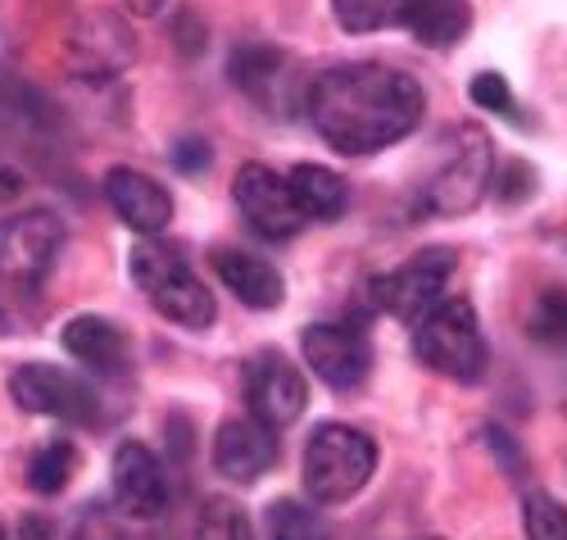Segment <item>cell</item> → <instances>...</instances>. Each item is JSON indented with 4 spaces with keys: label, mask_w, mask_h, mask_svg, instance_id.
<instances>
[{
    "label": "cell",
    "mask_w": 567,
    "mask_h": 540,
    "mask_svg": "<svg viewBox=\"0 0 567 540\" xmlns=\"http://www.w3.org/2000/svg\"><path fill=\"white\" fill-rule=\"evenodd\" d=\"M413 355L417 364H427L432 373L450 377V381H477L486 373V336L477 323V309L467 300H441L427 318L413 327Z\"/></svg>",
    "instance_id": "5"
},
{
    "label": "cell",
    "mask_w": 567,
    "mask_h": 540,
    "mask_svg": "<svg viewBox=\"0 0 567 540\" xmlns=\"http://www.w3.org/2000/svg\"><path fill=\"white\" fill-rule=\"evenodd\" d=\"M454 277V251L445 245H432V251H417L413 259H404L400 268H391L386 277L372 282V305L386 309L391 318L417 327L441 300H445V286Z\"/></svg>",
    "instance_id": "6"
},
{
    "label": "cell",
    "mask_w": 567,
    "mask_h": 540,
    "mask_svg": "<svg viewBox=\"0 0 567 540\" xmlns=\"http://www.w3.org/2000/svg\"><path fill=\"white\" fill-rule=\"evenodd\" d=\"M14 186H23V177H14V173H0V195H10Z\"/></svg>",
    "instance_id": "35"
},
{
    "label": "cell",
    "mask_w": 567,
    "mask_h": 540,
    "mask_svg": "<svg viewBox=\"0 0 567 540\" xmlns=\"http://www.w3.org/2000/svg\"><path fill=\"white\" fill-rule=\"evenodd\" d=\"M495 186V151H491V136L477 123H463L454 128V136L445 141V164L432 173V182L422 186V210L436 214V218H458L472 214L486 191Z\"/></svg>",
    "instance_id": "4"
},
{
    "label": "cell",
    "mask_w": 567,
    "mask_h": 540,
    "mask_svg": "<svg viewBox=\"0 0 567 540\" xmlns=\"http://www.w3.org/2000/svg\"><path fill=\"white\" fill-rule=\"evenodd\" d=\"M127 273L132 282L146 291V300L177 327L186 332H205L214 327L218 318V300H214V291L196 277V268L186 264L177 251H168V245H155L151 236L136 245L132 259H127Z\"/></svg>",
    "instance_id": "2"
},
{
    "label": "cell",
    "mask_w": 567,
    "mask_h": 540,
    "mask_svg": "<svg viewBox=\"0 0 567 540\" xmlns=\"http://www.w3.org/2000/svg\"><path fill=\"white\" fill-rule=\"evenodd\" d=\"M196 540H255V527L246 518V509L236 500H205L200 509V522H196Z\"/></svg>",
    "instance_id": "25"
},
{
    "label": "cell",
    "mask_w": 567,
    "mask_h": 540,
    "mask_svg": "<svg viewBox=\"0 0 567 540\" xmlns=\"http://www.w3.org/2000/svg\"><path fill=\"white\" fill-rule=\"evenodd\" d=\"M19 540H55V522L41 513H23L19 518Z\"/></svg>",
    "instance_id": "33"
},
{
    "label": "cell",
    "mask_w": 567,
    "mask_h": 540,
    "mask_svg": "<svg viewBox=\"0 0 567 540\" xmlns=\"http://www.w3.org/2000/svg\"><path fill=\"white\" fill-rule=\"evenodd\" d=\"M105 201L118 214L123 227H132L136 236H159L173 223V195L164 182H155L151 173L141 169H110L105 173Z\"/></svg>",
    "instance_id": "12"
},
{
    "label": "cell",
    "mask_w": 567,
    "mask_h": 540,
    "mask_svg": "<svg viewBox=\"0 0 567 540\" xmlns=\"http://www.w3.org/2000/svg\"><path fill=\"white\" fill-rule=\"evenodd\" d=\"M73 540H123V531H118V522L114 518H105L101 509H91V513H82V522H78V536Z\"/></svg>",
    "instance_id": "31"
},
{
    "label": "cell",
    "mask_w": 567,
    "mask_h": 540,
    "mask_svg": "<svg viewBox=\"0 0 567 540\" xmlns=\"http://www.w3.org/2000/svg\"><path fill=\"white\" fill-rule=\"evenodd\" d=\"M173 164H177L182 173H205V169L214 164L209 141H205V136H182V141L173 145Z\"/></svg>",
    "instance_id": "29"
},
{
    "label": "cell",
    "mask_w": 567,
    "mask_h": 540,
    "mask_svg": "<svg viewBox=\"0 0 567 540\" xmlns=\"http://www.w3.org/2000/svg\"><path fill=\"white\" fill-rule=\"evenodd\" d=\"M404 28L427 51H450L472 32V6L467 0H409Z\"/></svg>",
    "instance_id": "19"
},
{
    "label": "cell",
    "mask_w": 567,
    "mask_h": 540,
    "mask_svg": "<svg viewBox=\"0 0 567 540\" xmlns=\"http://www.w3.org/2000/svg\"><path fill=\"white\" fill-rule=\"evenodd\" d=\"M231 201L241 210L246 227L264 241H291L309 218L296 205V191L287 177H277L268 164H241L231 182Z\"/></svg>",
    "instance_id": "8"
},
{
    "label": "cell",
    "mask_w": 567,
    "mask_h": 540,
    "mask_svg": "<svg viewBox=\"0 0 567 540\" xmlns=\"http://www.w3.org/2000/svg\"><path fill=\"white\" fill-rule=\"evenodd\" d=\"M0 540H10V531H6V527H0Z\"/></svg>",
    "instance_id": "37"
},
{
    "label": "cell",
    "mask_w": 567,
    "mask_h": 540,
    "mask_svg": "<svg viewBox=\"0 0 567 540\" xmlns=\"http://www.w3.org/2000/svg\"><path fill=\"white\" fill-rule=\"evenodd\" d=\"M123 6H127V14H136V19H155V14H164L168 0H123Z\"/></svg>",
    "instance_id": "34"
},
{
    "label": "cell",
    "mask_w": 567,
    "mask_h": 540,
    "mask_svg": "<svg viewBox=\"0 0 567 540\" xmlns=\"http://www.w3.org/2000/svg\"><path fill=\"white\" fill-rule=\"evenodd\" d=\"M287 182L296 191L300 214L313 218V223H337L346 214V205H350V191H346L341 173L322 169V164H296Z\"/></svg>",
    "instance_id": "20"
},
{
    "label": "cell",
    "mask_w": 567,
    "mask_h": 540,
    "mask_svg": "<svg viewBox=\"0 0 567 540\" xmlns=\"http://www.w3.org/2000/svg\"><path fill=\"white\" fill-rule=\"evenodd\" d=\"M214 273L223 277V286L231 291L236 300H241L246 309H277L281 296H287V282H281V273L259 259V255H246V251H214Z\"/></svg>",
    "instance_id": "16"
},
{
    "label": "cell",
    "mask_w": 567,
    "mask_h": 540,
    "mask_svg": "<svg viewBox=\"0 0 567 540\" xmlns=\"http://www.w3.org/2000/svg\"><path fill=\"white\" fill-rule=\"evenodd\" d=\"M10 396L23 414L60 418V422H91L96 418V390L69 368L55 364H23L10 373Z\"/></svg>",
    "instance_id": "10"
},
{
    "label": "cell",
    "mask_w": 567,
    "mask_h": 540,
    "mask_svg": "<svg viewBox=\"0 0 567 540\" xmlns=\"http://www.w3.org/2000/svg\"><path fill=\"white\" fill-rule=\"evenodd\" d=\"M264 531H268V540H332V527H327V518L318 509L300 505V500L268 505Z\"/></svg>",
    "instance_id": "21"
},
{
    "label": "cell",
    "mask_w": 567,
    "mask_h": 540,
    "mask_svg": "<svg viewBox=\"0 0 567 540\" xmlns=\"http://www.w3.org/2000/svg\"><path fill=\"white\" fill-rule=\"evenodd\" d=\"M523 527H527V540H567V509L549 490H532L523 500Z\"/></svg>",
    "instance_id": "26"
},
{
    "label": "cell",
    "mask_w": 567,
    "mask_h": 540,
    "mask_svg": "<svg viewBox=\"0 0 567 540\" xmlns=\"http://www.w3.org/2000/svg\"><path fill=\"white\" fill-rule=\"evenodd\" d=\"M532 177H536V173H532L523 160H513V164L504 169V177H495V186H491V191L499 195V201H508V205H513V201H523V195H532Z\"/></svg>",
    "instance_id": "30"
},
{
    "label": "cell",
    "mask_w": 567,
    "mask_h": 540,
    "mask_svg": "<svg viewBox=\"0 0 567 540\" xmlns=\"http://www.w3.org/2000/svg\"><path fill=\"white\" fill-rule=\"evenodd\" d=\"M482 436H486V450H491V455H495V459L504 463V472H508L513 481H517V477H523V472H527V455H523V450H517V440H513L508 431H499V427H486Z\"/></svg>",
    "instance_id": "28"
},
{
    "label": "cell",
    "mask_w": 567,
    "mask_h": 540,
    "mask_svg": "<svg viewBox=\"0 0 567 540\" xmlns=\"http://www.w3.org/2000/svg\"><path fill=\"white\" fill-rule=\"evenodd\" d=\"M64 350L69 359H78L86 373H96V377H114L123 373V359H127V340L123 332L101 318V314H78L69 327H64Z\"/></svg>",
    "instance_id": "17"
},
{
    "label": "cell",
    "mask_w": 567,
    "mask_h": 540,
    "mask_svg": "<svg viewBox=\"0 0 567 540\" xmlns=\"http://www.w3.org/2000/svg\"><path fill=\"white\" fill-rule=\"evenodd\" d=\"M64 251V218L51 210H23L0 223V277L19 291H37Z\"/></svg>",
    "instance_id": "7"
},
{
    "label": "cell",
    "mask_w": 567,
    "mask_h": 540,
    "mask_svg": "<svg viewBox=\"0 0 567 540\" xmlns=\"http://www.w3.org/2000/svg\"><path fill=\"white\" fill-rule=\"evenodd\" d=\"M287 51H277V45H259V41H250V45H241V51H231V82L241 86L255 105H264L268 114L277 110V105H287Z\"/></svg>",
    "instance_id": "18"
},
{
    "label": "cell",
    "mask_w": 567,
    "mask_h": 540,
    "mask_svg": "<svg viewBox=\"0 0 567 540\" xmlns=\"http://www.w3.org/2000/svg\"><path fill=\"white\" fill-rule=\"evenodd\" d=\"M0 336H10V314L0 309Z\"/></svg>",
    "instance_id": "36"
},
{
    "label": "cell",
    "mask_w": 567,
    "mask_h": 540,
    "mask_svg": "<svg viewBox=\"0 0 567 540\" xmlns=\"http://www.w3.org/2000/svg\"><path fill=\"white\" fill-rule=\"evenodd\" d=\"M377 468L372 436L346 422H322L305 446V490L313 505H346L368 486Z\"/></svg>",
    "instance_id": "3"
},
{
    "label": "cell",
    "mask_w": 567,
    "mask_h": 540,
    "mask_svg": "<svg viewBox=\"0 0 567 540\" xmlns=\"http://www.w3.org/2000/svg\"><path fill=\"white\" fill-rule=\"evenodd\" d=\"M136 55V41L123 19L114 14H86L69 37V60L78 78H118Z\"/></svg>",
    "instance_id": "14"
},
{
    "label": "cell",
    "mask_w": 567,
    "mask_h": 540,
    "mask_svg": "<svg viewBox=\"0 0 567 540\" xmlns=\"http://www.w3.org/2000/svg\"><path fill=\"white\" fill-rule=\"evenodd\" d=\"M305 110L337 155H377L422 123L427 91L391 64H337L305 86Z\"/></svg>",
    "instance_id": "1"
},
{
    "label": "cell",
    "mask_w": 567,
    "mask_h": 540,
    "mask_svg": "<svg viewBox=\"0 0 567 540\" xmlns=\"http://www.w3.org/2000/svg\"><path fill=\"white\" fill-rule=\"evenodd\" d=\"M409 0H332V14L346 32H382L404 23Z\"/></svg>",
    "instance_id": "23"
},
{
    "label": "cell",
    "mask_w": 567,
    "mask_h": 540,
    "mask_svg": "<svg viewBox=\"0 0 567 540\" xmlns=\"http://www.w3.org/2000/svg\"><path fill=\"white\" fill-rule=\"evenodd\" d=\"M241 386H246V409L250 418H259L264 427L281 431L291 427L305 405H309V381L305 373L277 350H259L255 359H246V373H241Z\"/></svg>",
    "instance_id": "9"
},
{
    "label": "cell",
    "mask_w": 567,
    "mask_h": 540,
    "mask_svg": "<svg viewBox=\"0 0 567 540\" xmlns=\"http://www.w3.org/2000/svg\"><path fill=\"white\" fill-rule=\"evenodd\" d=\"M467 95H472V105H477V110H491V114L513 119V91H508L504 73H495V69L477 73V78H472V86H467Z\"/></svg>",
    "instance_id": "27"
},
{
    "label": "cell",
    "mask_w": 567,
    "mask_h": 540,
    "mask_svg": "<svg viewBox=\"0 0 567 540\" xmlns=\"http://www.w3.org/2000/svg\"><path fill=\"white\" fill-rule=\"evenodd\" d=\"M114 496L127 518H159L168 509V472L151 446L123 440L114 450Z\"/></svg>",
    "instance_id": "13"
},
{
    "label": "cell",
    "mask_w": 567,
    "mask_h": 540,
    "mask_svg": "<svg viewBox=\"0 0 567 540\" xmlns=\"http://www.w3.org/2000/svg\"><path fill=\"white\" fill-rule=\"evenodd\" d=\"M73 472H78L73 440H51V446H41L28 459V486L37 490V496H60V490L73 481Z\"/></svg>",
    "instance_id": "22"
},
{
    "label": "cell",
    "mask_w": 567,
    "mask_h": 540,
    "mask_svg": "<svg viewBox=\"0 0 567 540\" xmlns=\"http://www.w3.org/2000/svg\"><path fill=\"white\" fill-rule=\"evenodd\" d=\"M309 373L332 390H359L372 373V346L354 323H313L300 336Z\"/></svg>",
    "instance_id": "11"
},
{
    "label": "cell",
    "mask_w": 567,
    "mask_h": 540,
    "mask_svg": "<svg viewBox=\"0 0 567 540\" xmlns=\"http://www.w3.org/2000/svg\"><path fill=\"white\" fill-rule=\"evenodd\" d=\"M527 332L540 346H567V286H545L527 309Z\"/></svg>",
    "instance_id": "24"
},
{
    "label": "cell",
    "mask_w": 567,
    "mask_h": 540,
    "mask_svg": "<svg viewBox=\"0 0 567 540\" xmlns=\"http://www.w3.org/2000/svg\"><path fill=\"white\" fill-rule=\"evenodd\" d=\"M186 23H192V10H182L177 19H173V41L182 45L186 55H196V51H205V28H196V32H186Z\"/></svg>",
    "instance_id": "32"
},
{
    "label": "cell",
    "mask_w": 567,
    "mask_h": 540,
    "mask_svg": "<svg viewBox=\"0 0 567 540\" xmlns=\"http://www.w3.org/2000/svg\"><path fill=\"white\" fill-rule=\"evenodd\" d=\"M277 463V431L264 427L259 418H227L214 436V468L236 481L250 486Z\"/></svg>",
    "instance_id": "15"
}]
</instances>
